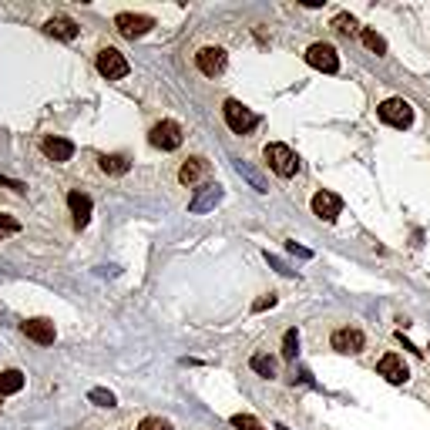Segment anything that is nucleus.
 <instances>
[{
	"label": "nucleus",
	"instance_id": "16",
	"mask_svg": "<svg viewBox=\"0 0 430 430\" xmlns=\"http://www.w3.org/2000/svg\"><path fill=\"white\" fill-rule=\"evenodd\" d=\"M208 162L205 158H202V155H195V158H189V162H185V165L179 168V181L181 185H195V181H202L208 175Z\"/></svg>",
	"mask_w": 430,
	"mask_h": 430
},
{
	"label": "nucleus",
	"instance_id": "6",
	"mask_svg": "<svg viewBox=\"0 0 430 430\" xmlns=\"http://www.w3.org/2000/svg\"><path fill=\"white\" fill-rule=\"evenodd\" d=\"M97 71L108 78V81H121L128 71V61H125V54L121 51H114V47H104L101 54H97Z\"/></svg>",
	"mask_w": 430,
	"mask_h": 430
},
{
	"label": "nucleus",
	"instance_id": "20",
	"mask_svg": "<svg viewBox=\"0 0 430 430\" xmlns=\"http://www.w3.org/2000/svg\"><path fill=\"white\" fill-rule=\"evenodd\" d=\"M236 172H239V175H242L246 181H249L256 192H269V181H265L263 175H259V172H256V168L246 162V158H236Z\"/></svg>",
	"mask_w": 430,
	"mask_h": 430
},
{
	"label": "nucleus",
	"instance_id": "33",
	"mask_svg": "<svg viewBox=\"0 0 430 430\" xmlns=\"http://www.w3.org/2000/svg\"><path fill=\"white\" fill-rule=\"evenodd\" d=\"M276 430H289V427H282V424H276Z\"/></svg>",
	"mask_w": 430,
	"mask_h": 430
},
{
	"label": "nucleus",
	"instance_id": "9",
	"mask_svg": "<svg viewBox=\"0 0 430 430\" xmlns=\"http://www.w3.org/2000/svg\"><path fill=\"white\" fill-rule=\"evenodd\" d=\"M148 141H152L155 148H162V152H175V148L181 145V128H179V121H158V125L152 128Z\"/></svg>",
	"mask_w": 430,
	"mask_h": 430
},
{
	"label": "nucleus",
	"instance_id": "18",
	"mask_svg": "<svg viewBox=\"0 0 430 430\" xmlns=\"http://www.w3.org/2000/svg\"><path fill=\"white\" fill-rule=\"evenodd\" d=\"M97 165H101V172L104 175H125L128 168H131V162H128V155H101L97 158Z\"/></svg>",
	"mask_w": 430,
	"mask_h": 430
},
{
	"label": "nucleus",
	"instance_id": "12",
	"mask_svg": "<svg viewBox=\"0 0 430 430\" xmlns=\"http://www.w3.org/2000/svg\"><path fill=\"white\" fill-rule=\"evenodd\" d=\"M330 343H333L336 353H347L350 357V353H360V350L366 347V336H363L360 330H350L347 326V330H336V333L330 336Z\"/></svg>",
	"mask_w": 430,
	"mask_h": 430
},
{
	"label": "nucleus",
	"instance_id": "32",
	"mask_svg": "<svg viewBox=\"0 0 430 430\" xmlns=\"http://www.w3.org/2000/svg\"><path fill=\"white\" fill-rule=\"evenodd\" d=\"M286 249H289L292 256H299V259H313V252L303 249V246H296V242H286Z\"/></svg>",
	"mask_w": 430,
	"mask_h": 430
},
{
	"label": "nucleus",
	"instance_id": "26",
	"mask_svg": "<svg viewBox=\"0 0 430 430\" xmlns=\"http://www.w3.org/2000/svg\"><path fill=\"white\" fill-rule=\"evenodd\" d=\"M232 427H236V430H265L252 414H236V417H232Z\"/></svg>",
	"mask_w": 430,
	"mask_h": 430
},
{
	"label": "nucleus",
	"instance_id": "10",
	"mask_svg": "<svg viewBox=\"0 0 430 430\" xmlns=\"http://www.w3.org/2000/svg\"><path fill=\"white\" fill-rule=\"evenodd\" d=\"M313 212H316L323 222H336V215L343 212V198L336 192H326V189H319L313 195Z\"/></svg>",
	"mask_w": 430,
	"mask_h": 430
},
{
	"label": "nucleus",
	"instance_id": "23",
	"mask_svg": "<svg viewBox=\"0 0 430 430\" xmlns=\"http://www.w3.org/2000/svg\"><path fill=\"white\" fill-rule=\"evenodd\" d=\"M296 350H299V333L286 330V336H282V360H296Z\"/></svg>",
	"mask_w": 430,
	"mask_h": 430
},
{
	"label": "nucleus",
	"instance_id": "19",
	"mask_svg": "<svg viewBox=\"0 0 430 430\" xmlns=\"http://www.w3.org/2000/svg\"><path fill=\"white\" fill-rule=\"evenodd\" d=\"M28 383V376L20 374V370H4L0 374V397H11V393H20Z\"/></svg>",
	"mask_w": 430,
	"mask_h": 430
},
{
	"label": "nucleus",
	"instance_id": "28",
	"mask_svg": "<svg viewBox=\"0 0 430 430\" xmlns=\"http://www.w3.org/2000/svg\"><path fill=\"white\" fill-rule=\"evenodd\" d=\"M138 430H175L168 420H162V417H145L138 424Z\"/></svg>",
	"mask_w": 430,
	"mask_h": 430
},
{
	"label": "nucleus",
	"instance_id": "5",
	"mask_svg": "<svg viewBox=\"0 0 430 430\" xmlns=\"http://www.w3.org/2000/svg\"><path fill=\"white\" fill-rule=\"evenodd\" d=\"M114 28H118L121 37L135 41V37H145V34L155 28V17H148V14H118L114 17Z\"/></svg>",
	"mask_w": 430,
	"mask_h": 430
},
{
	"label": "nucleus",
	"instance_id": "24",
	"mask_svg": "<svg viewBox=\"0 0 430 430\" xmlns=\"http://www.w3.org/2000/svg\"><path fill=\"white\" fill-rule=\"evenodd\" d=\"M88 400L97 403V407H108V410H112L114 403H118V400H114V393H112V390H104V387H95L91 393H88Z\"/></svg>",
	"mask_w": 430,
	"mask_h": 430
},
{
	"label": "nucleus",
	"instance_id": "8",
	"mask_svg": "<svg viewBox=\"0 0 430 430\" xmlns=\"http://www.w3.org/2000/svg\"><path fill=\"white\" fill-rule=\"evenodd\" d=\"M20 333L28 336V340H34V343H41V347H51V343L57 340L54 323H51V319H44V316L24 319V323H20Z\"/></svg>",
	"mask_w": 430,
	"mask_h": 430
},
{
	"label": "nucleus",
	"instance_id": "13",
	"mask_svg": "<svg viewBox=\"0 0 430 430\" xmlns=\"http://www.w3.org/2000/svg\"><path fill=\"white\" fill-rule=\"evenodd\" d=\"M68 208L71 215H74V229H84V225L91 222V208H95V202H91V195L84 192H68Z\"/></svg>",
	"mask_w": 430,
	"mask_h": 430
},
{
	"label": "nucleus",
	"instance_id": "2",
	"mask_svg": "<svg viewBox=\"0 0 430 430\" xmlns=\"http://www.w3.org/2000/svg\"><path fill=\"white\" fill-rule=\"evenodd\" d=\"M222 114H225V125L232 128L236 135H249L252 128L259 125V118H256L242 101H236V97H229V101L222 104Z\"/></svg>",
	"mask_w": 430,
	"mask_h": 430
},
{
	"label": "nucleus",
	"instance_id": "15",
	"mask_svg": "<svg viewBox=\"0 0 430 430\" xmlns=\"http://www.w3.org/2000/svg\"><path fill=\"white\" fill-rule=\"evenodd\" d=\"M41 152L51 158V162H57V165H64V162H71V155H74V141L68 138H54V135H47V138L41 141Z\"/></svg>",
	"mask_w": 430,
	"mask_h": 430
},
{
	"label": "nucleus",
	"instance_id": "1",
	"mask_svg": "<svg viewBox=\"0 0 430 430\" xmlns=\"http://www.w3.org/2000/svg\"><path fill=\"white\" fill-rule=\"evenodd\" d=\"M265 165L276 172L279 179H292L296 172H299V158L292 152L289 145H282V141H273V145H265Z\"/></svg>",
	"mask_w": 430,
	"mask_h": 430
},
{
	"label": "nucleus",
	"instance_id": "29",
	"mask_svg": "<svg viewBox=\"0 0 430 430\" xmlns=\"http://www.w3.org/2000/svg\"><path fill=\"white\" fill-rule=\"evenodd\" d=\"M265 263L273 265V269H279V273H282V276H296V269H289V265L282 263V259H279V256H273V252H265Z\"/></svg>",
	"mask_w": 430,
	"mask_h": 430
},
{
	"label": "nucleus",
	"instance_id": "25",
	"mask_svg": "<svg viewBox=\"0 0 430 430\" xmlns=\"http://www.w3.org/2000/svg\"><path fill=\"white\" fill-rule=\"evenodd\" d=\"M17 232H20V222H17L14 215H7V212H0V239L17 236Z\"/></svg>",
	"mask_w": 430,
	"mask_h": 430
},
{
	"label": "nucleus",
	"instance_id": "11",
	"mask_svg": "<svg viewBox=\"0 0 430 430\" xmlns=\"http://www.w3.org/2000/svg\"><path fill=\"white\" fill-rule=\"evenodd\" d=\"M222 195H225V189L215 181V185H202L198 192H195V198L189 202V212L192 215H202V212H208V208H215L219 202H222Z\"/></svg>",
	"mask_w": 430,
	"mask_h": 430
},
{
	"label": "nucleus",
	"instance_id": "27",
	"mask_svg": "<svg viewBox=\"0 0 430 430\" xmlns=\"http://www.w3.org/2000/svg\"><path fill=\"white\" fill-rule=\"evenodd\" d=\"M333 28L343 30V34H357V30H360V28H357V20H353L350 14H336L333 17Z\"/></svg>",
	"mask_w": 430,
	"mask_h": 430
},
{
	"label": "nucleus",
	"instance_id": "7",
	"mask_svg": "<svg viewBox=\"0 0 430 430\" xmlns=\"http://www.w3.org/2000/svg\"><path fill=\"white\" fill-rule=\"evenodd\" d=\"M229 64V54H225L222 47H202L198 54H195V68L202 71L205 78H219Z\"/></svg>",
	"mask_w": 430,
	"mask_h": 430
},
{
	"label": "nucleus",
	"instance_id": "22",
	"mask_svg": "<svg viewBox=\"0 0 430 430\" xmlns=\"http://www.w3.org/2000/svg\"><path fill=\"white\" fill-rule=\"evenodd\" d=\"M360 37H363V44H366L374 54H387V41H383L376 30H360Z\"/></svg>",
	"mask_w": 430,
	"mask_h": 430
},
{
	"label": "nucleus",
	"instance_id": "17",
	"mask_svg": "<svg viewBox=\"0 0 430 430\" xmlns=\"http://www.w3.org/2000/svg\"><path fill=\"white\" fill-rule=\"evenodd\" d=\"M44 34H47V37H57V41H74V37H78V24H74L71 17H51V20L44 24Z\"/></svg>",
	"mask_w": 430,
	"mask_h": 430
},
{
	"label": "nucleus",
	"instance_id": "14",
	"mask_svg": "<svg viewBox=\"0 0 430 430\" xmlns=\"http://www.w3.org/2000/svg\"><path fill=\"white\" fill-rule=\"evenodd\" d=\"M380 376L383 380H390V383H407L410 380V370H407V363H403V357H397V353H387L383 360H380Z\"/></svg>",
	"mask_w": 430,
	"mask_h": 430
},
{
	"label": "nucleus",
	"instance_id": "31",
	"mask_svg": "<svg viewBox=\"0 0 430 430\" xmlns=\"http://www.w3.org/2000/svg\"><path fill=\"white\" fill-rule=\"evenodd\" d=\"M0 185H4V189H14V192H28V185H24V181L7 179V175H0Z\"/></svg>",
	"mask_w": 430,
	"mask_h": 430
},
{
	"label": "nucleus",
	"instance_id": "4",
	"mask_svg": "<svg viewBox=\"0 0 430 430\" xmlns=\"http://www.w3.org/2000/svg\"><path fill=\"white\" fill-rule=\"evenodd\" d=\"M380 121H387L393 128H410L414 125V108H410V101H403V97H387L383 104H380Z\"/></svg>",
	"mask_w": 430,
	"mask_h": 430
},
{
	"label": "nucleus",
	"instance_id": "3",
	"mask_svg": "<svg viewBox=\"0 0 430 430\" xmlns=\"http://www.w3.org/2000/svg\"><path fill=\"white\" fill-rule=\"evenodd\" d=\"M306 64H309V68H316V71H323V74H336V71H340L336 47H333V44H323V41L309 44V47H306Z\"/></svg>",
	"mask_w": 430,
	"mask_h": 430
},
{
	"label": "nucleus",
	"instance_id": "30",
	"mask_svg": "<svg viewBox=\"0 0 430 430\" xmlns=\"http://www.w3.org/2000/svg\"><path fill=\"white\" fill-rule=\"evenodd\" d=\"M276 303H279L276 292H269V296H263V299H256V303H252V309H256V313H263V309H273Z\"/></svg>",
	"mask_w": 430,
	"mask_h": 430
},
{
	"label": "nucleus",
	"instance_id": "21",
	"mask_svg": "<svg viewBox=\"0 0 430 430\" xmlns=\"http://www.w3.org/2000/svg\"><path fill=\"white\" fill-rule=\"evenodd\" d=\"M249 366L259 376H276V360H273V357H265V353H256V357L249 360Z\"/></svg>",
	"mask_w": 430,
	"mask_h": 430
}]
</instances>
